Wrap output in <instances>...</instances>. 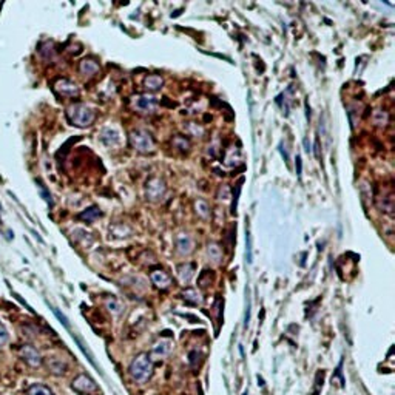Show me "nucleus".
<instances>
[{
    "label": "nucleus",
    "mask_w": 395,
    "mask_h": 395,
    "mask_svg": "<svg viewBox=\"0 0 395 395\" xmlns=\"http://www.w3.org/2000/svg\"><path fill=\"white\" fill-rule=\"evenodd\" d=\"M174 246L179 255H189L193 250V239L187 233H179L174 239Z\"/></svg>",
    "instance_id": "9"
},
{
    "label": "nucleus",
    "mask_w": 395,
    "mask_h": 395,
    "mask_svg": "<svg viewBox=\"0 0 395 395\" xmlns=\"http://www.w3.org/2000/svg\"><path fill=\"white\" fill-rule=\"evenodd\" d=\"M130 142L135 150L141 151V153H151L155 150V139L145 130H133L130 135Z\"/></svg>",
    "instance_id": "3"
},
{
    "label": "nucleus",
    "mask_w": 395,
    "mask_h": 395,
    "mask_svg": "<svg viewBox=\"0 0 395 395\" xmlns=\"http://www.w3.org/2000/svg\"><path fill=\"white\" fill-rule=\"evenodd\" d=\"M150 278H151V281H153V284L158 289H161V290H165V289H168L171 286V278H170L168 273L164 272V270H153V272H151Z\"/></svg>",
    "instance_id": "10"
},
{
    "label": "nucleus",
    "mask_w": 395,
    "mask_h": 395,
    "mask_svg": "<svg viewBox=\"0 0 395 395\" xmlns=\"http://www.w3.org/2000/svg\"><path fill=\"white\" fill-rule=\"evenodd\" d=\"M99 216H101V210H99L96 205L90 207V208L83 210L82 213H79V220H82V221H86V223H93V221H95V220H98Z\"/></svg>",
    "instance_id": "18"
},
{
    "label": "nucleus",
    "mask_w": 395,
    "mask_h": 395,
    "mask_svg": "<svg viewBox=\"0 0 395 395\" xmlns=\"http://www.w3.org/2000/svg\"><path fill=\"white\" fill-rule=\"evenodd\" d=\"M28 395H54L53 390L45 384H33L28 390Z\"/></svg>",
    "instance_id": "20"
},
{
    "label": "nucleus",
    "mask_w": 395,
    "mask_h": 395,
    "mask_svg": "<svg viewBox=\"0 0 395 395\" xmlns=\"http://www.w3.org/2000/svg\"><path fill=\"white\" fill-rule=\"evenodd\" d=\"M67 117L68 120L76 125V127H88L95 122L96 119V113L93 108H90L88 105H83V104H76V105H71L68 110H67Z\"/></svg>",
    "instance_id": "1"
},
{
    "label": "nucleus",
    "mask_w": 395,
    "mask_h": 395,
    "mask_svg": "<svg viewBox=\"0 0 395 395\" xmlns=\"http://www.w3.org/2000/svg\"><path fill=\"white\" fill-rule=\"evenodd\" d=\"M295 168H296V174H298V178H301V170H302L301 156H296V159H295Z\"/></svg>",
    "instance_id": "30"
},
{
    "label": "nucleus",
    "mask_w": 395,
    "mask_h": 395,
    "mask_svg": "<svg viewBox=\"0 0 395 395\" xmlns=\"http://www.w3.org/2000/svg\"><path fill=\"white\" fill-rule=\"evenodd\" d=\"M56 91L64 98H71V96H77L79 95V88L76 83H73L68 79H59L56 83Z\"/></svg>",
    "instance_id": "8"
},
{
    "label": "nucleus",
    "mask_w": 395,
    "mask_h": 395,
    "mask_svg": "<svg viewBox=\"0 0 395 395\" xmlns=\"http://www.w3.org/2000/svg\"><path fill=\"white\" fill-rule=\"evenodd\" d=\"M246 259L247 262H252V238H250V232L246 233Z\"/></svg>",
    "instance_id": "26"
},
{
    "label": "nucleus",
    "mask_w": 395,
    "mask_h": 395,
    "mask_svg": "<svg viewBox=\"0 0 395 395\" xmlns=\"http://www.w3.org/2000/svg\"><path fill=\"white\" fill-rule=\"evenodd\" d=\"M37 186H39V190H40V195L45 198V201L50 204V205H53V199H51V195L48 193V190L43 187V184H42V182L40 181H37Z\"/></svg>",
    "instance_id": "29"
},
{
    "label": "nucleus",
    "mask_w": 395,
    "mask_h": 395,
    "mask_svg": "<svg viewBox=\"0 0 395 395\" xmlns=\"http://www.w3.org/2000/svg\"><path fill=\"white\" fill-rule=\"evenodd\" d=\"M377 205L381 208V211H386V213H392L393 210V196L392 193L383 195L377 199Z\"/></svg>",
    "instance_id": "17"
},
{
    "label": "nucleus",
    "mask_w": 395,
    "mask_h": 395,
    "mask_svg": "<svg viewBox=\"0 0 395 395\" xmlns=\"http://www.w3.org/2000/svg\"><path fill=\"white\" fill-rule=\"evenodd\" d=\"M19 355L20 358L28 364V366L31 368H39L42 364V355L39 354V350L31 346V344H23L20 349H19Z\"/></svg>",
    "instance_id": "6"
},
{
    "label": "nucleus",
    "mask_w": 395,
    "mask_h": 395,
    "mask_svg": "<svg viewBox=\"0 0 395 395\" xmlns=\"http://www.w3.org/2000/svg\"><path fill=\"white\" fill-rule=\"evenodd\" d=\"M173 145L178 148V150H182V151H187L190 148V142L186 136H176L173 139Z\"/></svg>",
    "instance_id": "22"
},
{
    "label": "nucleus",
    "mask_w": 395,
    "mask_h": 395,
    "mask_svg": "<svg viewBox=\"0 0 395 395\" xmlns=\"http://www.w3.org/2000/svg\"><path fill=\"white\" fill-rule=\"evenodd\" d=\"M131 105L139 113H153L158 107V101L153 96H136L131 101Z\"/></svg>",
    "instance_id": "7"
},
{
    "label": "nucleus",
    "mask_w": 395,
    "mask_h": 395,
    "mask_svg": "<svg viewBox=\"0 0 395 395\" xmlns=\"http://www.w3.org/2000/svg\"><path fill=\"white\" fill-rule=\"evenodd\" d=\"M79 70L85 76H95L99 71V64L93 59H83L79 65Z\"/></svg>",
    "instance_id": "13"
},
{
    "label": "nucleus",
    "mask_w": 395,
    "mask_h": 395,
    "mask_svg": "<svg viewBox=\"0 0 395 395\" xmlns=\"http://www.w3.org/2000/svg\"><path fill=\"white\" fill-rule=\"evenodd\" d=\"M207 252H208V258H210V259H213V261H216V262L221 259V249H220L216 244H210Z\"/></svg>",
    "instance_id": "24"
},
{
    "label": "nucleus",
    "mask_w": 395,
    "mask_h": 395,
    "mask_svg": "<svg viewBox=\"0 0 395 395\" xmlns=\"http://www.w3.org/2000/svg\"><path fill=\"white\" fill-rule=\"evenodd\" d=\"M170 352H171V341L170 340H161V341L153 344L151 357H153L155 360H159V358H165Z\"/></svg>",
    "instance_id": "11"
},
{
    "label": "nucleus",
    "mask_w": 395,
    "mask_h": 395,
    "mask_svg": "<svg viewBox=\"0 0 395 395\" xmlns=\"http://www.w3.org/2000/svg\"><path fill=\"white\" fill-rule=\"evenodd\" d=\"M165 192H167V187L164 184V181H161L159 178H151L147 181V186H145L147 199L159 201L165 196Z\"/></svg>",
    "instance_id": "5"
},
{
    "label": "nucleus",
    "mask_w": 395,
    "mask_h": 395,
    "mask_svg": "<svg viewBox=\"0 0 395 395\" xmlns=\"http://www.w3.org/2000/svg\"><path fill=\"white\" fill-rule=\"evenodd\" d=\"M101 141L107 145V147H114L119 144V133L114 128H104L102 135H101Z\"/></svg>",
    "instance_id": "14"
},
{
    "label": "nucleus",
    "mask_w": 395,
    "mask_h": 395,
    "mask_svg": "<svg viewBox=\"0 0 395 395\" xmlns=\"http://www.w3.org/2000/svg\"><path fill=\"white\" fill-rule=\"evenodd\" d=\"M130 375L135 381L138 383H145L150 377H151V371H153V364H151V360L147 354H141L138 355L131 364H130Z\"/></svg>",
    "instance_id": "2"
},
{
    "label": "nucleus",
    "mask_w": 395,
    "mask_h": 395,
    "mask_svg": "<svg viewBox=\"0 0 395 395\" xmlns=\"http://www.w3.org/2000/svg\"><path fill=\"white\" fill-rule=\"evenodd\" d=\"M144 85H145V88L150 90V91H158V90L162 88L164 79H162L161 76H158V74H150V76L145 79Z\"/></svg>",
    "instance_id": "16"
},
{
    "label": "nucleus",
    "mask_w": 395,
    "mask_h": 395,
    "mask_svg": "<svg viewBox=\"0 0 395 395\" xmlns=\"http://www.w3.org/2000/svg\"><path fill=\"white\" fill-rule=\"evenodd\" d=\"M107 308H108V311L110 312H113L114 315H119L120 314V302L116 299V298H111V299H107Z\"/></svg>",
    "instance_id": "25"
},
{
    "label": "nucleus",
    "mask_w": 395,
    "mask_h": 395,
    "mask_svg": "<svg viewBox=\"0 0 395 395\" xmlns=\"http://www.w3.org/2000/svg\"><path fill=\"white\" fill-rule=\"evenodd\" d=\"M242 181L244 179H239L236 184H235V189H233V195H232V213L235 215L236 213V207H238V201H239V193H241V186H242Z\"/></svg>",
    "instance_id": "21"
},
{
    "label": "nucleus",
    "mask_w": 395,
    "mask_h": 395,
    "mask_svg": "<svg viewBox=\"0 0 395 395\" xmlns=\"http://www.w3.org/2000/svg\"><path fill=\"white\" fill-rule=\"evenodd\" d=\"M48 368L56 375H64L67 372V363H64L60 358H50L48 360Z\"/></svg>",
    "instance_id": "15"
},
{
    "label": "nucleus",
    "mask_w": 395,
    "mask_h": 395,
    "mask_svg": "<svg viewBox=\"0 0 395 395\" xmlns=\"http://www.w3.org/2000/svg\"><path fill=\"white\" fill-rule=\"evenodd\" d=\"M182 298H184L189 304H192V306H198V304H201V302H202L201 295L195 289H187L184 293H182Z\"/></svg>",
    "instance_id": "19"
},
{
    "label": "nucleus",
    "mask_w": 395,
    "mask_h": 395,
    "mask_svg": "<svg viewBox=\"0 0 395 395\" xmlns=\"http://www.w3.org/2000/svg\"><path fill=\"white\" fill-rule=\"evenodd\" d=\"M246 314H244V327L249 326V321H250V296L249 293L246 292Z\"/></svg>",
    "instance_id": "28"
},
{
    "label": "nucleus",
    "mask_w": 395,
    "mask_h": 395,
    "mask_svg": "<svg viewBox=\"0 0 395 395\" xmlns=\"http://www.w3.org/2000/svg\"><path fill=\"white\" fill-rule=\"evenodd\" d=\"M71 389L76 390L80 395H93V393L99 392V386L95 383V380L88 375H85V374H80L73 380Z\"/></svg>",
    "instance_id": "4"
},
{
    "label": "nucleus",
    "mask_w": 395,
    "mask_h": 395,
    "mask_svg": "<svg viewBox=\"0 0 395 395\" xmlns=\"http://www.w3.org/2000/svg\"><path fill=\"white\" fill-rule=\"evenodd\" d=\"M176 272H178V278H179V281H181L182 284H187V283H190V280H192V277H193L195 266L190 264V262L181 264V266H178Z\"/></svg>",
    "instance_id": "12"
},
{
    "label": "nucleus",
    "mask_w": 395,
    "mask_h": 395,
    "mask_svg": "<svg viewBox=\"0 0 395 395\" xmlns=\"http://www.w3.org/2000/svg\"><path fill=\"white\" fill-rule=\"evenodd\" d=\"M8 338H10V335H8V330H7V327L0 323V347H4L7 343H8Z\"/></svg>",
    "instance_id": "27"
},
{
    "label": "nucleus",
    "mask_w": 395,
    "mask_h": 395,
    "mask_svg": "<svg viewBox=\"0 0 395 395\" xmlns=\"http://www.w3.org/2000/svg\"><path fill=\"white\" fill-rule=\"evenodd\" d=\"M196 213L202 218L207 220L210 216V207L204 202V201H198L196 202Z\"/></svg>",
    "instance_id": "23"
}]
</instances>
